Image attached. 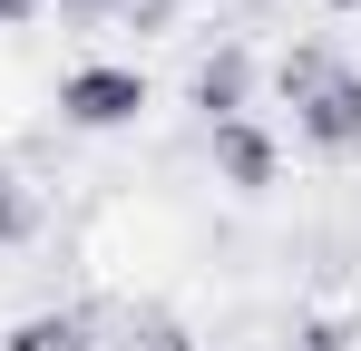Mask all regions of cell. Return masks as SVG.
Segmentation results:
<instances>
[{"label": "cell", "instance_id": "1", "mask_svg": "<svg viewBox=\"0 0 361 351\" xmlns=\"http://www.w3.org/2000/svg\"><path fill=\"white\" fill-rule=\"evenodd\" d=\"M147 68L137 58H78L59 78V127H78V137H118V127H137L147 117Z\"/></svg>", "mask_w": 361, "mask_h": 351}, {"label": "cell", "instance_id": "2", "mask_svg": "<svg viewBox=\"0 0 361 351\" xmlns=\"http://www.w3.org/2000/svg\"><path fill=\"white\" fill-rule=\"evenodd\" d=\"M293 137L312 147V156H361V68H352V58L293 108Z\"/></svg>", "mask_w": 361, "mask_h": 351}, {"label": "cell", "instance_id": "3", "mask_svg": "<svg viewBox=\"0 0 361 351\" xmlns=\"http://www.w3.org/2000/svg\"><path fill=\"white\" fill-rule=\"evenodd\" d=\"M205 156H215V185H235V195H274V176H283V147H274L264 117L205 127Z\"/></svg>", "mask_w": 361, "mask_h": 351}, {"label": "cell", "instance_id": "4", "mask_svg": "<svg viewBox=\"0 0 361 351\" xmlns=\"http://www.w3.org/2000/svg\"><path fill=\"white\" fill-rule=\"evenodd\" d=\"M185 98H195V117H205V127H225V117H254V49H244V39H215V49L195 58Z\"/></svg>", "mask_w": 361, "mask_h": 351}, {"label": "cell", "instance_id": "5", "mask_svg": "<svg viewBox=\"0 0 361 351\" xmlns=\"http://www.w3.org/2000/svg\"><path fill=\"white\" fill-rule=\"evenodd\" d=\"M0 351H98V322L68 302V312H20L10 332H0Z\"/></svg>", "mask_w": 361, "mask_h": 351}, {"label": "cell", "instance_id": "6", "mask_svg": "<svg viewBox=\"0 0 361 351\" xmlns=\"http://www.w3.org/2000/svg\"><path fill=\"white\" fill-rule=\"evenodd\" d=\"M332 68H342V58L322 49V39H293V49L274 58V98H283V108H302V98H312V88H322Z\"/></svg>", "mask_w": 361, "mask_h": 351}, {"label": "cell", "instance_id": "7", "mask_svg": "<svg viewBox=\"0 0 361 351\" xmlns=\"http://www.w3.org/2000/svg\"><path fill=\"white\" fill-rule=\"evenodd\" d=\"M39 215H49V205H39V185H30V176H0V254H10V244H30Z\"/></svg>", "mask_w": 361, "mask_h": 351}, {"label": "cell", "instance_id": "8", "mask_svg": "<svg viewBox=\"0 0 361 351\" xmlns=\"http://www.w3.org/2000/svg\"><path fill=\"white\" fill-rule=\"evenodd\" d=\"M39 10H49V0H0V30H30Z\"/></svg>", "mask_w": 361, "mask_h": 351}, {"label": "cell", "instance_id": "9", "mask_svg": "<svg viewBox=\"0 0 361 351\" xmlns=\"http://www.w3.org/2000/svg\"><path fill=\"white\" fill-rule=\"evenodd\" d=\"M322 10H361V0H322Z\"/></svg>", "mask_w": 361, "mask_h": 351}]
</instances>
